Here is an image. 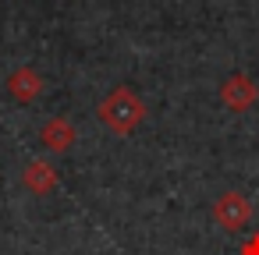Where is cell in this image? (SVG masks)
Masks as SVG:
<instances>
[{
    "label": "cell",
    "mask_w": 259,
    "mask_h": 255,
    "mask_svg": "<svg viewBox=\"0 0 259 255\" xmlns=\"http://www.w3.org/2000/svg\"><path fill=\"white\" fill-rule=\"evenodd\" d=\"M96 117H100V124H103L110 135L128 138V135L146 121V103L139 99V92H135L132 85H117V89H110V92L100 99Z\"/></svg>",
    "instance_id": "cell-1"
},
{
    "label": "cell",
    "mask_w": 259,
    "mask_h": 255,
    "mask_svg": "<svg viewBox=\"0 0 259 255\" xmlns=\"http://www.w3.org/2000/svg\"><path fill=\"white\" fill-rule=\"evenodd\" d=\"M252 220V202L245 191L231 188V191H220L217 202H213V223L224 230V234H241Z\"/></svg>",
    "instance_id": "cell-2"
},
{
    "label": "cell",
    "mask_w": 259,
    "mask_h": 255,
    "mask_svg": "<svg viewBox=\"0 0 259 255\" xmlns=\"http://www.w3.org/2000/svg\"><path fill=\"white\" fill-rule=\"evenodd\" d=\"M220 103L231 110V114H248L255 103H259V85L245 75V71H234L220 82Z\"/></svg>",
    "instance_id": "cell-3"
},
{
    "label": "cell",
    "mask_w": 259,
    "mask_h": 255,
    "mask_svg": "<svg viewBox=\"0 0 259 255\" xmlns=\"http://www.w3.org/2000/svg\"><path fill=\"white\" fill-rule=\"evenodd\" d=\"M238 255H259V230H252V234L238 244Z\"/></svg>",
    "instance_id": "cell-7"
},
{
    "label": "cell",
    "mask_w": 259,
    "mask_h": 255,
    "mask_svg": "<svg viewBox=\"0 0 259 255\" xmlns=\"http://www.w3.org/2000/svg\"><path fill=\"white\" fill-rule=\"evenodd\" d=\"M57 181H61V174H57V167H54L50 160H29V163L22 167V188L32 191L36 198L54 195Z\"/></svg>",
    "instance_id": "cell-5"
},
{
    "label": "cell",
    "mask_w": 259,
    "mask_h": 255,
    "mask_svg": "<svg viewBox=\"0 0 259 255\" xmlns=\"http://www.w3.org/2000/svg\"><path fill=\"white\" fill-rule=\"evenodd\" d=\"M8 96L15 99V103H22V107H29V103H36L39 96H43V75L36 71V68H15L11 75H8Z\"/></svg>",
    "instance_id": "cell-6"
},
{
    "label": "cell",
    "mask_w": 259,
    "mask_h": 255,
    "mask_svg": "<svg viewBox=\"0 0 259 255\" xmlns=\"http://www.w3.org/2000/svg\"><path fill=\"white\" fill-rule=\"evenodd\" d=\"M75 142H78L75 121H71V117H64V114L50 117V121L39 128V145H43L47 152H54V156H64V152H68Z\"/></svg>",
    "instance_id": "cell-4"
}]
</instances>
